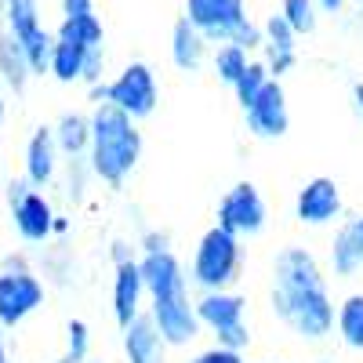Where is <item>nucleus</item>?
Here are the masks:
<instances>
[{
    "label": "nucleus",
    "instance_id": "f257e3e1",
    "mask_svg": "<svg viewBox=\"0 0 363 363\" xmlns=\"http://www.w3.org/2000/svg\"><path fill=\"white\" fill-rule=\"evenodd\" d=\"M269 301L277 320L306 342H323L335 330V301L327 291V277L316 255L306 247H284L272 258Z\"/></svg>",
    "mask_w": 363,
    "mask_h": 363
},
{
    "label": "nucleus",
    "instance_id": "f03ea898",
    "mask_svg": "<svg viewBox=\"0 0 363 363\" xmlns=\"http://www.w3.org/2000/svg\"><path fill=\"white\" fill-rule=\"evenodd\" d=\"M138 272H142V287L149 294V320L157 323L167 349L171 345L174 349L189 345L200 335V323H196V313H193L186 269H182V262L174 258V251L142 255Z\"/></svg>",
    "mask_w": 363,
    "mask_h": 363
},
{
    "label": "nucleus",
    "instance_id": "7ed1b4c3",
    "mask_svg": "<svg viewBox=\"0 0 363 363\" xmlns=\"http://www.w3.org/2000/svg\"><path fill=\"white\" fill-rule=\"evenodd\" d=\"M87 128H91V138H87L91 174L102 178L106 186H124L142 157L138 124L120 109H113L109 102H99L95 113L87 116Z\"/></svg>",
    "mask_w": 363,
    "mask_h": 363
},
{
    "label": "nucleus",
    "instance_id": "20e7f679",
    "mask_svg": "<svg viewBox=\"0 0 363 363\" xmlns=\"http://www.w3.org/2000/svg\"><path fill=\"white\" fill-rule=\"evenodd\" d=\"M240 262H244L240 240L229 236L218 225H211L200 236L196 251H193V265H189V277L186 280H193L203 291H229L240 280Z\"/></svg>",
    "mask_w": 363,
    "mask_h": 363
},
{
    "label": "nucleus",
    "instance_id": "39448f33",
    "mask_svg": "<svg viewBox=\"0 0 363 363\" xmlns=\"http://www.w3.org/2000/svg\"><path fill=\"white\" fill-rule=\"evenodd\" d=\"M193 313L200 327H211L218 338V349L229 352H244L251 345V330L244 323L247 313V298L236 294V291H203L193 301Z\"/></svg>",
    "mask_w": 363,
    "mask_h": 363
},
{
    "label": "nucleus",
    "instance_id": "423d86ee",
    "mask_svg": "<svg viewBox=\"0 0 363 363\" xmlns=\"http://www.w3.org/2000/svg\"><path fill=\"white\" fill-rule=\"evenodd\" d=\"M91 99L109 102L113 109H120L124 116H131L135 124H138L142 116H149V113L157 109L160 91H157V77H153V69H149L145 62H131V66L120 69L116 80L91 87Z\"/></svg>",
    "mask_w": 363,
    "mask_h": 363
},
{
    "label": "nucleus",
    "instance_id": "0eeeda50",
    "mask_svg": "<svg viewBox=\"0 0 363 363\" xmlns=\"http://www.w3.org/2000/svg\"><path fill=\"white\" fill-rule=\"evenodd\" d=\"M44 280L22 262H8L0 269V330L18 327L44 306Z\"/></svg>",
    "mask_w": 363,
    "mask_h": 363
},
{
    "label": "nucleus",
    "instance_id": "6e6552de",
    "mask_svg": "<svg viewBox=\"0 0 363 363\" xmlns=\"http://www.w3.org/2000/svg\"><path fill=\"white\" fill-rule=\"evenodd\" d=\"M4 18H8L4 33H11L15 44L22 48L26 62H29V73H48L55 33H48V29L40 26L37 0H4Z\"/></svg>",
    "mask_w": 363,
    "mask_h": 363
},
{
    "label": "nucleus",
    "instance_id": "1a4fd4ad",
    "mask_svg": "<svg viewBox=\"0 0 363 363\" xmlns=\"http://www.w3.org/2000/svg\"><path fill=\"white\" fill-rule=\"evenodd\" d=\"M8 203H11V225L26 244H48L51 236V222H55V207L51 200L33 189L26 178L8 186Z\"/></svg>",
    "mask_w": 363,
    "mask_h": 363
},
{
    "label": "nucleus",
    "instance_id": "9d476101",
    "mask_svg": "<svg viewBox=\"0 0 363 363\" xmlns=\"http://www.w3.org/2000/svg\"><path fill=\"white\" fill-rule=\"evenodd\" d=\"M265 218H269V211H265V200L255 182H236L218 200V229H225L236 240L258 236L265 229Z\"/></svg>",
    "mask_w": 363,
    "mask_h": 363
},
{
    "label": "nucleus",
    "instance_id": "9b49d317",
    "mask_svg": "<svg viewBox=\"0 0 363 363\" xmlns=\"http://www.w3.org/2000/svg\"><path fill=\"white\" fill-rule=\"evenodd\" d=\"M182 18L203 40L229 44V37L240 29V22H247V8H244V0H186V15Z\"/></svg>",
    "mask_w": 363,
    "mask_h": 363
},
{
    "label": "nucleus",
    "instance_id": "f8f14e48",
    "mask_svg": "<svg viewBox=\"0 0 363 363\" xmlns=\"http://www.w3.org/2000/svg\"><path fill=\"white\" fill-rule=\"evenodd\" d=\"M342 215V189L335 178H309L306 186L298 189V200H294V218L301 225H327Z\"/></svg>",
    "mask_w": 363,
    "mask_h": 363
},
{
    "label": "nucleus",
    "instance_id": "ddd939ff",
    "mask_svg": "<svg viewBox=\"0 0 363 363\" xmlns=\"http://www.w3.org/2000/svg\"><path fill=\"white\" fill-rule=\"evenodd\" d=\"M244 116H247V128L255 138H284L291 128V113H287V95H284L280 80H269L258 91V99L244 109Z\"/></svg>",
    "mask_w": 363,
    "mask_h": 363
},
{
    "label": "nucleus",
    "instance_id": "4468645a",
    "mask_svg": "<svg viewBox=\"0 0 363 363\" xmlns=\"http://www.w3.org/2000/svg\"><path fill=\"white\" fill-rule=\"evenodd\" d=\"M142 298H145V287H142L138 262L135 258L116 262V277H113V316H116L120 330H124L142 313Z\"/></svg>",
    "mask_w": 363,
    "mask_h": 363
},
{
    "label": "nucleus",
    "instance_id": "2eb2a0df",
    "mask_svg": "<svg viewBox=\"0 0 363 363\" xmlns=\"http://www.w3.org/2000/svg\"><path fill=\"white\" fill-rule=\"evenodd\" d=\"M124 356L128 363H167V342L160 338L149 313H138L124 327Z\"/></svg>",
    "mask_w": 363,
    "mask_h": 363
},
{
    "label": "nucleus",
    "instance_id": "dca6fc26",
    "mask_svg": "<svg viewBox=\"0 0 363 363\" xmlns=\"http://www.w3.org/2000/svg\"><path fill=\"white\" fill-rule=\"evenodd\" d=\"M58 174V149L51 138V128H37L33 138L26 142V182L33 189L51 186Z\"/></svg>",
    "mask_w": 363,
    "mask_h": 363
},
{
    "label": "nucleus",
    "instance_id": "f3484780",
    "mask_svg": "<svg viewBox=\"0 0 363 363\" xmlns=\"http://www.w3.org/2000/svg\"><path fill=\"white\" fill-rule=\"evenodd\" d=\"M262 48L269 51V62L265 73L269 80H280L284 73H291V66L298 62V51H294V33L287 29V22L280 15H272L262 29Z\"/></svg>",
    "mask_w": 363,
    "mask_h": 363
},
{
    "label": "nucleus",
    "instance_id": "a211bd4d",
    "mask_svg": "<svg viewBox=\"0 0 363 363\" xmlns=\"http://www.w3.org/2000/svg\"><path fill=\"white\" fill-rule=\"evenodd\" d=\"M203 58H207V40L196 33L186 18H178L174 29H171V62H174L178 69L193 73V69L203 66Z\"/></svg>",
    "mask_w": 363,
    "mask_h": 363
},
{
    "label": "nucleus",
    "instance_id": "6ab92c4d",
    "mask_svg": "<svg viewBox=\"0 0 363 363\" xmlns=\"http://www.w3.org/2000/svg\"><path fill=\"white\" fill-rule=\"evenodd\" d=\"M87 51L84 44L77 40H66V37H55L51 44V62H48V73L55 80H62V84H73L84 77V62H87Z\"/></svg>",
    "mask_w": 363,
    "mask_h": 363
},
{
    "label": "nucleus",
    "instance_id": "aec40b11",
    "mask_svg": "<svg viewBox=\"0 0 363 363\" xmlns=\"http://www.w3.org/2000/svg\"><path fill=\"white\" fill-rule=\"evenodd\" d=\"M51 138H55V149L58 157H80L87 153V138H91V128H87V116L84 113H62L58 116V124L51 128Z\"/></svg>",
    "mask_w": 363,
    "mask_h": 363
},
{
    "label": "nucleus",
    "instance_id": "412c9836",
    "mask_svg": "<svg viewBox=\"0 0 363 363\" xmlns=\"http://www.w3.org/2000/svg\"><path fill=\"white\" fill-rule=\"evenodd\" d=\"M29 77H33V73H29V62H26L22 48L15 44V37L11 33H0V80H4L15 95H22Z\"/></svg>",
    "mask_w": 363,
    "mask_h": 363
},
{
    "label": "nucleus",
    "instance_id": "4be33fe9",
    "mask_svg": "<svg viewBox=\"0 0 363 363\" xmlns=\"http://www.w3.org/2000/svg\"><path fill=\"white\" fill-rule=\"evenodd\" d=\"M335 327L349 349L363 352V294H349L335 309Z\"/></svg>",
    "mask_w": 363,
    "mask_h": 363
},
{
    "label": "nucleus",
    "instance_id": "5701e85b",
    "mask_svg": "<svg viewBox=\"0 0 363 363\" xmlns=\"http://www.w3.org/2000/svg\"><path fill=\"white\" fill-rule=\"evenodd\" d=\"M330 265H335L338 277H352L356 269H363V247H359V240H356L349 222L335 233V244H330Z\"/></svg>",
    "mask_w": 363,
    "mask_h": 363
},
{
    "label": "nucleus",
    "instance_id": "b1692460",
    "mask_svg": "<svg viewBox=\"0 0 363 363\" xmlns=\"http://www.w3.org/2000/svg\"><path fill=\"white\" fill-rule=\"evenodd\" d=\"M55 37H66V40H77L84 48H102V22L99 15L91 11V15H80V18H62V26H58V33Z\"/></svg>",
    "mask_w": 363,
    "mask_h": 363
},
{
    "label": "nucleus",
    "instance_id": "393cba45",
    "mask_svg": "<svg viewBox=\"0 0 363 363\" xmlns=\"http://www.w3.org/2000/svg\"><path fill=\"white\" fill-rule=\"evenodd\" d=\"M280 18L287 22V29L294 37L313 33V29H316V0H284Z\"/></svg>",
    "mask_w": 363,
    "mask_h": 363
},
{
    "label": "nucleus",
    "instance_id": "a878e982",
    "mask_svg": "<svg viewBox=\"0 0 363 363\" xmlns=\"http://www.w3.org/2000/svg\"><path fill=\"white\" fill-rule=\"evenodd\" d=\"M269 84V73H265V62H247L244 66V73L236 77V84H233V91H236V102L240 106H251L255 99H258V91Z\"/></svg>",
    "mask_w": 363,
    "mask_h": 363
},
{
    "label": "nucleus",
    "instance_id": "bb28decb",
    "mask_svg": "<svg viewBox=\"0 0 363 363\" xmlns=\"http://www.w3.org/2000/svg\"><path fill=\"white\" fill-rule=\"evenodd\" d=\"M244 66H247V51H240V48H233V44H225V48H218V55H215V73H218V80L222 84H236V77L244 73Z\"/></svg>",
    "mask_w": 363,
    "mask_h": 363
},
{
    "label": "nucleus",
    "instance_id": "cd10ccee",
    "mask_svg": "<svg viewBox=\"0 0 363 363\" xmlns=\"http://www.w3.org/2000/svg\"><path fill=\"white\" fill-rule=\"evenodd\" d=\"M87 352H91V327L84 320H69L66 323V356L73 363H87Z\"/></svg>",
    "mask_w": 363,
    "mask_h": 363
},
{
    "label": "nucleus",
    "instance_id": "c85d7f7f",
    "mask_svg": "<svg viewBox=\"0 0 363 363\" xmlns=\"http://www.w3.org/2000/svg\"><path fill=\"white\" fill-rule=\"evenodd\" d=\"M229 44L233 48H240V51H251V48H262V29L247 18V22H240V29L229 37Z\"/></svg>",
    "mask_w": 363,
    "mask_h": 363
},
{
    "label": "nucleus",
    "instance_id": "c756f323",
    "mask_svg": "<svg viewBox=\"0 0 363 363\" xmlns=\"http://www.w3.org/2000/svg\"><path fill=\"white\" fill-rule=\"evenodd\" d=\"M189 363H244V352H229V349H203V352H196Z\"/></svg>",
    "mask_w": 363,
    "mask_h": 363
},
{
    "label": "nucleus",
    "instance_id": "7c9ffc66",
    "mask_svg": "<svg viewBox=\"0 0 363 363\" xmlns=\"http://www.w3.org/2000/svg\"><path fill=\"white\" fill-rule=\"evenodd\" d=\"M95 4L91 0H62V18H80V15H91Z\"/></svg>",
    "mask_w": 363,
    "mask_h": 363
},
{
    "label": "nucleus",
    "instance_id": "2f4dec72",
    "mask_svg": "<svg viewBox=\"0 0 363 363\" xmlns=\"http://www.w3.org/2000/svg\"><path fill=\"white\" fill-rule=\"evenodd\" d=\"M142 251H145V255L171 251V247H167V236H164V233H145V236H142Z\"/></svg>",
    "mask_w": 363,
    "mask_h": 363
},
{
    "label": "nucleus",
    "instance_id": "473e14b6",
    "mask_svg": "<svg viewBox=\"0 0 363 363\" xmlns=\"http://www.w3.org/2000/svg\"><path fill=\"white\" fill-rule=\"evenodd\" d=\"M316 4H320L323 11H342V4H345V0H316Z\"/></svg>",
    "mask_w": 363,
    "mask_h": 363
},
{
    "label": "nucleus",
    "instance_id": "72a5a7b5",
    "mask_svg": "<svg viewBox=\"0 0 363 363\" xmlns=\"http://www.w3.org/2000/svg\"><path fill=\"white\" fill-rule=\"evenodd\" d=\"M349 225H352V233H356V240H359V247H363V215H359V218H352Z\"/></svg>",
    "mask_w": 363,
    "mask_h": 363
},
{
    "label": "nucleus",
    "instance_id": "f704fd0d",
    "mask_svg": "<svg viewBox=\"0 0 363 363\" xmlns=\"http://www.w3.org/2000/svg\"><path fill=\"white\" fill-rule=\"evenodd\" d=\"M352 102H356V109L363 113V84H356V87H352Z\"/></svg>",
    "mask_w": 363,
    "mask_h": 363
},
{
    "label": "nucleus",
    "instance_id": "c9c22d12",
    "mask_svg": "<svg viewBox=\"0 0 363 363\" xmlns=\"http://www.w3.org/2000/svg\"><path fill=\"white\" fill-rule=\"evenodd\" d=\"M4 116H8V102H4V87H0V128H4Z\"/></svg>",
    "mask_w": 363,
    "mask_h": 363
},
{
    "label": "nucleus",
    "instance_id": "e433bc0d",
    "mask_svg": "<svg viewBox=\"0 0 363 363\" xmlns=\"http://www.w3.org/2000/svg\"><path fill=\"white\" fill-rule=\"evenodd\" d=\"M0 363H8V342H4V330H0Z\"/></svg>",
    "mask_w": 363,
    "mask_h": 363
},
{
    "label": "nucleus",
    "instance_id": "4c0bfd02",
    "mask_svg": "<svg viewBox=\"0 0 363 363\" xmlns=\"http://www.w3.org/2000/svg\"><path fill=\"white\" fill-rule=\"evenodd\" d=\"M55 363H73V359H69V356H58V359H55Z\"/></svg>",
    "mask_w": 363,
    "mask_h": 363
},
{
    "label": "nucleus",
    "instance_id": "58836bf2",
    "mask_svg": "<svg viewBox=\"0 0 363 363\" xmlns=\"http://www.w3.org/2000/svg\"><path fill=\"white\" fill-rule=\"evenodd\" d=\"M320 363H330V359H320Z\"/></svg>",
    "mask_w": 363,
    "mask_h": 363
}]
</instances>
